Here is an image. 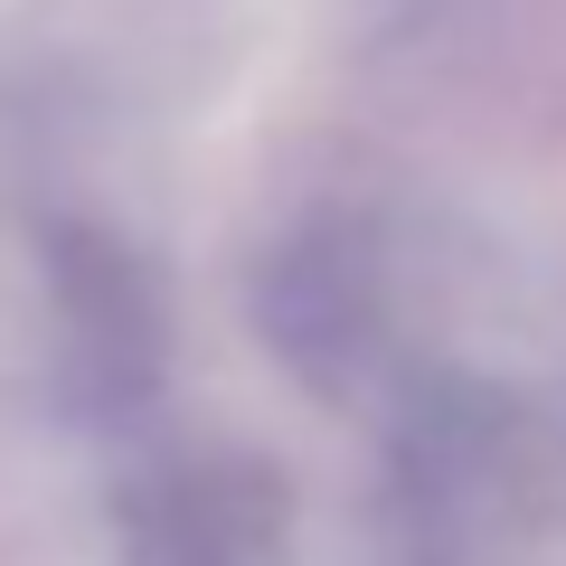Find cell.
<instances>
[{
  "label": "cell",
  "instance_id": "obj_1",
  "mask_svg": "<svg viewBox=\"0 0 566 566\" xmlns=\"http://www.w3.org/2000/svg\"><path fill=\"white\" fill-rule=\"evenodd\" d=\"M255 322L312 387L349 397V387L378 368V349H387V293H378L368 245L349 237V227H312V237L264 245Z\"/></svg>",
  "mask_w": 566,
  "mask_h": 566
},
{
  "label": "cell",
  "instance_id": "obj_2",
  "mask_svg": "<svg viewBox=\"0 0 566 566\" xmlns=\"http://www.w3.org/2000/svg\"><path fill=\"white\" fill-rule=\"evenodd\" d=\"M48 283H57L76 397L95 406L142 397L161 368V293H151L142 245H123L114 227H48Z\"/></svg>",
  "mask_w": 566,
  "mask_h": 566
},
{
  "label": "cell",
  "instance_id": "obj_3",
  "mask_svg": "<svg viewBox=\"0 0 566 566\" xmlns=\"http://www.w3.org/2000/svg\"><path fill=\"white\" fill-rule=\"evenodd\" d=\"M133 566H283V491L255 463H189L133 491Z\"/></svg>",
  "mask_w": 566,
  "mask_h": 566
}]
</instances>
